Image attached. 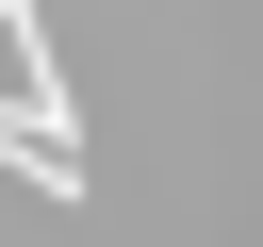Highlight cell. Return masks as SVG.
<instances>
[{
    "instance_id": "obj_1",
    "label": "cell",
    "mask_w": 263,
    "mask_h": 247,
    "mask_svg": "<svg viewBox=\"0 0 263 247\" xmlns=\"http://www.w3.org/2000/svg\"><path fill=\"white\" fill-rule=\"evenodd\" d=\"M0 165H16L33 198H82V99H66L33 0H0Z\"/></svg>"
}]
</instances>
